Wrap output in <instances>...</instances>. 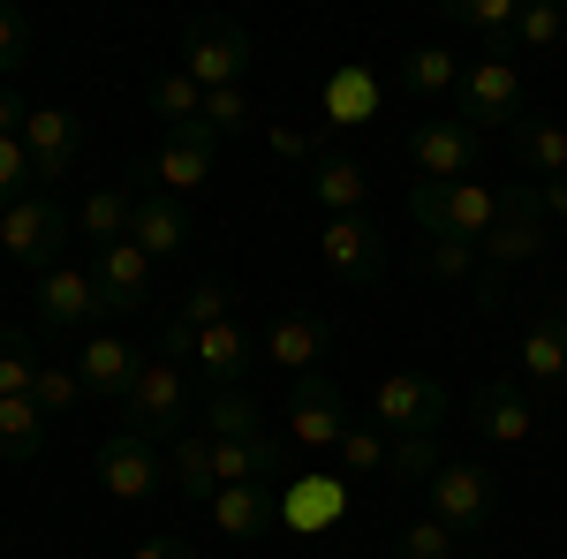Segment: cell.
Masks as SVG:
<instances>
[{"label": "cell", "instance_id": "obj_1", "mask_svg": "<svg viewBox=\"0 0 567 559\" xmlns=\"http://www.w3.org/2000/svg\"><path fill=\"white\" fill-rule=\"evenodd\" d=\"M454 114L470 122V130H515L529 106H523V69H515V39H484V53L462 69V84H454Z\"/></svg>", "mask_w": 567, "mask_h": 559}, {"label": "cell", "instance_id": "obj_2", "mask_svg": "<svg viewBox=\"0 0 567 559\" xmlns=\"http://www.w3.org/2000/svg\"><path fill=\"white\" fill-rule=\"evenodd\" d=\"M409 219L432 242H484L499 219V189L492 182H416L409 189Z\"/></svg>", "mask_w": 567, "mask_h": 559}, {"label": "cell", "instance_id": "obj_3", "mask_svg": "<svg viewBox=\"0 0 567 559\" xmlns=\"http://www.w3.org/2000/svg\"><path fill=\"white\" fill-rule=\"evenodd\" d=\"M122 408H130V431H136V438H152V446L197 431L189 379H182V363H167V355H144V371H136V386L122 393Z\"/></svg>", "mask_w": 567, "mask_h": 559}, {"label": "cell", "instance_id": "obj_4", "mask_svg": "<svg viewBox=\"0 0 567 559\" xmlns=\"http://www.w3.org/2000/svg\"><path fill=\"white\" fill-rule=\"evenodd\" d=\"M250 61H258V45H250V31H243L235 15H197V23L182 31V76H189L197 91L243 84Z\"/></svg>", "mask_w": 567, "mask_h": 559}, {"label": "cell", "instance_id": "obj_5", "mask_svg": "<svg viewBox=\"0 0 567 559\" xmlns=\"http://www.w3.org/2000/svg\"><path fill=\"white\" fill-rule=\"evenodd\" d=\"M545 250V197L529 189V182H507L499 189V219H492V235L477 242V258H484V272H515V265H529Z\"/></svg>", "mask_w": 567, "mask_h": 559}, {"label": "cell", "instance_id": "obj_6", "mask_svg": "<svg viewBox=\"0 0 567 559\" xmlns=\"http://www.w3.org/2000/svg\"><path fill=\"white\" fill-rule=\"evenodd\" d=\"M61 242H69V213H61L53 197H23V205L0 213V258L39 272V280L61 265Z\"/></svg>", "mask_w": 567, "mask_h": 559}, {"label": "cell", "instance_id": "obj_7", "mask_svg": "<svg viewBox=\"0 0 567 559\" xmlns=\"http://www.w3.org/2000/svg\"><path fill=\"white\" fill-rule=\"evenodd\" d=\"M424 499H432V521H446L454 537H484V529H492V507H499V484H492V469H477V462H439V476L424 484Z\"/></svg>", "mask_w": 567, "mask_h": 559}, {"label": "cell", "instance_id": "obj_8", "mask_svg": "<svg viewBox=\"0 0 567 559\" xmlns=\"http://www.w3.org/2000/svg\"><path fill=\"white\" fill-rule=\"evenodd\" d=\"M371 408H379L386 438H439V424H446V386H439L432 371H386L379 393H371Z\"/></svg>", "mask_w": 567, "mask_h": 559}, {"label": "cell", "instance_id": "obj_9", "mask_svg": "<svg viewBox=\"0 0 567 559\" xmlns=\"http://www.w3.org/2000/svg\"><path fill=\"white\" fill-rule=\"evenodd\" d=\"M213 159H219V136L205 122H189V130H167V144L136 167V182H159L167 197H197L213 182Z\"/></svg>", "mask_w": 567, "mask_h": 559}, {"label": "cell", "instance_id": "obj_10", "mask_svg": "<svg viewBox=\"0 0 567 559\" xmlns=\"http://www.w3.org/2000/svg\"><path fill=\"white\" fill-rule=\"evenodd\" d=\"M477 152H484V136L462 114H439V122H416L409 130V167L424 174V182H470Z\"/></svg>", "mask_w": 567, "mask_h": 559}, {"label": "cell", "instance_id": "obj_11", "mask_svg": "<svg viewBox=\"0 0 567 559\" xmlns=\"http://www.w3.org/2000/svg\"><path fill=\"white\" fill-rule=\"evenodd\" d=\"M258 348H265V363H272V371L310 379V371L333 355V318H326V310H280V318L258 333Z\"/></svg>", "mask_w": 567, "mask_h": 559}, {"label": "cell", "instance_id": "obj_12", "mask_svg": "<svg viewBox=\"0 0 567 559\" xmlns=\"http://www.w3.org/2000/svg\"><path fill=\"white\" fill-rule=\"evenodd\" d=\"M341 431H349V401H341V386H333L326 371L296 379V393H288V438L310 446V454H333Z\"/></svg>", "mask_w": 567, "mask_h": 559}, {"label": "cell", "instance_id": "obj_13", "mask_svg": "<svg viewBox=\"0 0 567 559\" xmlns=\"http://www.w3.org/2000/svg\"><path fill=\"white\" fill-rule=\"evenodd\" d=\"M182 363H197L205 379H213V393H243V379L265 363V348H258V333L250 325H205V333H189V355Z\"/></svg>", "mask_w": 567, "mask_h": 559}, {"label": "cell", "instance_id": "obj_14", "mask_svg": "<svg viewBox=\"0 0 567 559\" xmlns=\"http://www.w3.org/2000/svg\"><path fill=\"white\" fill-rule=\"evenodd\" d=\"M318 250H326V272H341L349 288H371V280L386 272V235H379V219H371V213L326 219Z\"/></svg>", "mask_w": 567, "mask_h": 559}, {"label": "cell", "instance_id": "obj_15", "mask_svg": "<svg viewBox=\"0 0 567 559\" xmlns=\"http://www.w3.org/2000/svg\"><path fill=\"white\" fill-rule=\"evenodd\" d=\"M515 371H523V386H537V393L567 386V302H537V310H529Z\"/></svg>", "mask_w": 567, "mask_h": 559}, {"label": "cell", "instance_id": "obj_16", "mask_svg": "<svg viewBox=\"0 0 567 559\" xmlns=\"http://www.w3.org/2000/svg\"><path fill=\"white\" fill-rule=\"evenodd\" d=\"M99 484H106L122 507L152 499V491L167 484V469H159V446H152V438H136V431H114V438L99 446Z\"/></svg>", "mask_w": 567, "mask_h": 559}, {"label": "cell", "instance_id": "obj_17", "mask_svg": "<svg viewBox=\"0 0 567 559\" xmlns=\"http://www.w3.org/2000/svg\"><path fill=\"white\" fill-rule=\"evenodd\" d=\"M470 431L484 446H529L537 438V408H529V393L515 379H492V386L470 393Z\"/></svg>", "mask_w": 567, "mask_h": 559}, {"label": "cell", "instance_id": "obj_18", "mask_svg": "<svg viewBox=\"0 0 567 559\" xmlns=\"http://www.w3.org/2000/svg\"><path fill=\"white\" fill-rule=\"evenodd\" d=\"M91 318H114L106 296H99V280H91L84 265H53V272L39 280V325H53V333H84Z\"/></svg>", "mask_w": 567, "mask_h": 559}, {"label": "cell", "instance_id": "obj_19", "mask_svg": "<svg viewBox=\"0 0 567 559\" xmlns=\"http://www.w3.org/2000/svg\"><path fill=\"white\" fill-rule=\"evenodd\" d=\"M272 515L288 521L296 537L333 529V521L349 515V476H288V484L272 491Z\"/></svg>", "mask_w": 567, "mask_h": 559}, {"label": "cell", "instance_id": "obj_20", "mask_svg": "<svg viewBox=\"0 0 567 559\" xmlns=\"http://www.w3.org/2000/svg\"><path fill=\"white\" fill-rule=\"evenodd\" d=\"M23 152H31V174H39V182H69L76 159H84V122H76L69 106H39V114L23 122Z\"/></svg>", "mask_w": 567, "mask_h": 559}, {"label": "cell", "instance_id": "obj_21", "mask_svg": "<svg viewBox=\"0 0 567 559\" xmlns=\"http://www.w3.org/2000/svg\"><path fill=\"white\" fill-rule=\"evenodd\" d=\"M130 242L144 250V258H175V250H189V205L167 197V189H136Z\"/></svg>", "mask_w": 567, "mask_h": 559}, {"label": "cell", "instance_id": "obj_22", "mask_svg": "<svg viewBox=\"0 0 567 559\" xmlns=\"http://www.w3.org/2000/svg\"><path fill=\"white\" fill-rule=\"evenodd\" d=\"M91 280H99V296H106L114 318H130V310L152 302V258H144L136 242H106V250L91 258Z\"/></svg>", "mask_w": 567, "mask_h": 559}, {"label": "cell", "instance_id": "obj_23", "mask_svg": "<svg viewBox=\"0 0 567 559\" xmlns=\"http://www.w3.org/2000/svg\"><path fill=\"white\" fill-rule=\"evenodd\" d=\"M136 371H144V348L136 341H122V333H84V355H76L84 393H130Z\"/></svg>", "mask_w": 567, "mask_h": 559}, {"label": "cell", "instance_id": "obj_24", "mask_svg": "<svg viewBox=\"0 0 567 559\" xmlns=\"http://www.w3.org/2000/svg\"><path fill=\"white\" fill-rule=\"evenodd\" d=\"M310 197H318V213L326 219H349L363 213V197H371V182H363V167H355L349 152H310Z\"/></svg>", "mask_w": 567, "mask_h": 559}, {"label": "cell", "instance_id": "obj_25", "mask_svg": "<svg viewBox=\"0 0 567 559\" xmlns=\"http://www.w3.org/2000/svg\"><path fill=\"white\" fill-rule=\"evenodd\" d=\"M507 152H515V159H523L537 182H567V130H560V122L523 114V122L507 130Z\"/></svg>", "mask_w": 567, "mask_h": 559}, {"label": "cell", "instance_id": "obj_26", "mask_svg": "<svg viewBox=\"0 0 567 559\" xmlns=\"http://www.w3.org/2000/svg\"><path fill=\"white\" fill-rule=\"evenodd\" d=\"M213 521L235 537V545H265V529H272V491H258V484H219L213 491Z\"/></svg>", "mask_w": 567, "mask_h": 559}, {"label": "cell", "instance_id": "obj_27", "mask_svg": "<svg viewBox=\"0 0 567 559\" xmlns=\"http://www.w3.org/2000/svg\"><path fill=\"white\" fill-rule=\"evenodd\" d=\"M371 106H379L371 69H363V61H341V69L326 76V130H355V122H371Z\"/></svg>", "mask_w": 567, "mask_h": 559}, {"label": "cell", "instance_id": "obj_28", "mask_svg": "<svg viewBox=\"0 0 567 559\" xmlns=\"http://www.w3.org/2000/svg\"><path fill=\"white\" fill-rule=\"evenodd\" d=\"M197 424H205V438H265V408L250 401V393H205V408H197Z\"/></svg>", "mask_w": 567, "mask_h": 559}, {"label": "cell", "instance_id": "obj_29", "mask_svg": "<svg viewBox=\"0 0 567 559\" xmlns=\"http://www.w3.org/2000/svg\"><path fill=\"white\" fill-rule=\"evenodd\" d=\"M454 84H462V61H454L446 45H416V53H401V91H409V99H446Z\"/></svg>", "mask_w": 567, "mask_h": 559}, {"label": "cell", "instance_id": "obj_30", "mask_svg": "<svg viewBox=\"0 0 567 559\" xmlns=\"http://www.w3.org/2000/svg\"><path fill=\"white\" fill-rule=\"evenodd\" d=\"M175 491L189 499V507H213L219 469H213V438H205V431H189V438H175Z\"/></svg>", "mask_w": 567, "mask_h": 559}, {"label": "cell", "instance_id": "obj_31", "mask_svg": "<svg viewBox=\"0 0 567 559\" xmlns=\"http://www.w3.org/2000/svg\"><path fill=\"white\" fill-rule=\"evenodd\" d=\"M45 454V416L31 408V393L0 401V462H39Z\"/></svg>", "mask_w": 567, "mask_h": 559}, {"label": "cell", "instance_id": "obj_32", "mask_svg": "<svg viewBox=\"0 0 567 559\" xmlns=\"http://www.w3.org/2000/svg\"><path fill=\"white\" fill-rule=\"evenodd\" d=\"M333 462H341V476H393V438L371 424H349L341 446H333Z\"/></svg>", "mask_w": 567, "mask_h": 559}, {"label": "cell", "instance_id": "obj_33", "mask_svg": "<svg viewBox=\"0 0 567 559\" xmlns=\"http://www.w3.org/2000/svg\"><path fill=\"white\" fill-rule=\"evenodd\" d=\"M130 205H136V189H91L84 197V242H130Z\"/></svg>", "mask_w": 567, "mask_h": 559}, {"label": "cell", "instance_id": "obj_34", "mask_svg": "<svg viewBox=\"0 0 567 559\" xmlns=\"http://www.w3.org/2000/svg\"><path fill=\"white\" fill-rule=\"evenodd\" d=\"M144 99H152V114H159L167 130H189V122L205 114V91L189 84L182 69H167V76H152V91H144Z\"/></svg>", "mask_w": 567, "mask_h": 559}, {"label": "cell", "instance_id": "obj_35", "mask_svg": "<svg viewBox=\"0 0 567 559\" xmlns=\"http://www.w3.org/2000/svg\"><path fill=\"white\" fill-rule=\"evenodd\" d=\"M31 379H39V341L16 333V325H0V401L31 393Z\"/></svg>", "mask_w": 567, "mask_h": 559}, {"label": "cell", "instance_id": "obj_36", "mask_svg": "<svg viewBox=\"0 0 567 559\" xmlns=\"http://www.w3.org/2000/svg\"><path fill=\"white\" fill-rule=\"evenodd\" d=\"M227 318H235V288H227V280H197V288L182 296V310H175V325H189V333L227 325Z\"/></svg>", "mask_w": 567, "mask_h": 559}, {"label": "cell", "instance_id": "obj_37", "mask_svg": "<svg viewBox=\"0 0 567 559\" xmlns=\"http://www.w3.org/2000/svg\"><path fill=\"white\" fill-rule=\"evenodd\" d=\"M567 39V8H553V0H523V15H515V53H553V45Z\"/></svg>", "mask_w": 567, "mask_h": 559}, {"label": "cell", "instance_id": "obj_38", "mask_svg": "<svg viewBox=\"0 0 567 559\" xmlns=\"http://www.w3.org/2000/svg\"><path fill=\"white\" fill-rule=\"evenodd\" d=\"M462 31H477V39H515V15H523V0H454L446 8Z\"/></svg>", "mask_w": 567, "mask_h": 559}, {"label": "cell", "instance_id": "obj_39", "mask_svg": "<svg viewBox=\"0 0 567 559\" xmlns=\"http://www.w3.org/2000/svg\"><path fill=\"white\" fill-rule=\"evenodd\" d=\"M76 393H84V379H76L69 363H39V379H31V408H39L45 424H53V416H69V408H76Z\"/></svg>", "mask_w": 567, "mask_h": 559}, {"label": "cell", "instance_id": "obj_40", "mask_svg": "<svg viewBox=\"0 0 567 559\" xmlns=\"http://www.w3.org/2000/svg\"><path fill=\"white\" fill-rule=\"evenodd\" d=\"M197 122H205V130H213L219 144H227V136H243L250 122H258V114H250V91H243V84L205 91V114H197Z\"/></svg>", "mask_w": 567, "mask_h": 559}, {"label": "cell", "instance_id": "obj_41", "mask_svg": "<svg viewBox=\"0 0 567 559\" xmlns=\"http://www.w3.org/2000/svg\"><path fill=\"white\" fill-rule=\"evenodd\" d=\"M424 280H477V242H424Z\"/></svg>", "mask_w": 567, "mask_h": 559}, {"label": "cell", "instance_id": "obj_42", "mask_svg": "<svg viewBox=\"0 0 567 559\" xmlns=\"http://www.w3.org/2000/svg\"><path fill=\"white\" fill-rule=\"evenodd\" d=\"M23 182H39V174H31V152H23V136H0V213L23 205Z\"/></svg>", "mask_w": 567, "mask_h": 559}, {"label": "cell", "instance_id": "obj_43", "mask_svg": "<svg viewBox=\"0 0 567 559\" xmlns=\"http://www.w3.org/2000/svg\"><path fill=\"white\" fill-rule=\"evenodd\" d=\"M401 559H454V529H446V521H409V529H401Z\"/></svg>", "mask_w": 567, "mask_h": 559}, {"label": "cell", "instance_id": "obj_44", "mask_svg": "<svg viewBox=\"0 0 567 559\" xmlns=\"http://www.w3.org/2000/svg\"><path fill=\"white\" fill-rule=\"evenodd\" d=\"M23 61H31V23H23V8L0 0V76H16Z\"/></svg>", "mask_w": 567, "mask_h": 559}, {"label": "cell", "instance_id": "obj_45", "mask_svg": "<svg viewBox=\"0 0 567 559\" xmlns=\"http://www.w3.org/2000/svg\"><path fill=\"white\" fill-rule=\"evenodd\" d=\"M213 469H219V484H258V462H250L243 438H213ZM258 491H265V484H258Z\"/></svg>", "mask_w": 567, "mask_h": 559}, {"label": "cell", "instance_id": "obj_46", "mask_svg": "<svg viewBox=\"0 0 567 559\" xmlns=\"http://www.w3.org/2000/svg\"><path fill=\"white\" fill-rule=\"evenodd\" d=\"M393 476H439V438H393Z\"/></svg>", "mask_w": 567, "mask_h": 559}, {"label": "cell", "instance_id": "obj_47", "mask_svg": "<svg viewBox=\"0 0 567 559\" xmlns=\"http://www.w3.org/2000/svg\"><path fill=\"white\" fill-rule=\"evenodd\" d=\"M130 559H197V545H189V537H144Z\"/></svg>", "mask_w": 567, "mask_h": 559}, {"label": "cell", "instance_id": "obj_48", "mask_svg": "<svg viewBox=\"0 0 567 559\" xmlns=\"http://www.w3.org/2000/svg\"><path fill=\"white\" fill-rule=\"evenodd\" d=\"M23 122H31V114H23V99L0 84V136H23Z\"/></svg>", "mask_w": 567, "mask_h": 559}, {"label": "cell", "instance_id": "obj_49", "mask_svg": "<svg viewBox=\"0 0 567 559\" xmlns=\"http://www.w3.org/2000/svg\"><path fill=\"white\" fill-rule=\"evenodd\" d=\"M537 197H545V213H567V182H545Z\"/></svg>", "mask_w": 567, "mask_h": 559}, {"label": "cell", "instance_id": "obj_50", "mask_svg": "<svg viewBox=\"0 0 567 559\" xmlns=\"http://www.w3.org/2000/svg\"><path fill=\"white\" fill-rule=\"evenodd\" d=\"M454 559H492V552H454Z\"/></svg>", "mask_w": 567, "mask_h": 559}, {"label": "cell", "instance_id": "obj_51", "mask_svg": "<svg viewBox=\"0 0 567 559\" xmlns=\"http://www.w3.org/2000/svg\"><path fill=\"white\" fill-rule=\"evenodd\" d=\"M76 559H99V552H76Z\"/></svg>", "mask_w": 567, "mask_h": 559}, {"label": "cell", "instance_id": "obj_52", "mask_svg": "<svg viewBox=\"0 0 567 559\" xmlns=\"http://www.w3.org/2000/svg\"><path fill=\"white\" fill-rule=\"evenodd\" d=\"M560 53H567V39H560Z\"/></svg>", "mask_w": 567, "mask_h": 559}]
</instances>
